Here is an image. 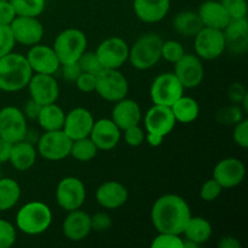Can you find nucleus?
Returning a JSON list of instances; mask_svg holds the SVG:
<instances>
[{
  "mask_svg": "<svg viewBox=\"0 0 248 248\" xmlns=\"http://www.w3.org/2000/svg\"><path fill=\"white\" fill-rule=\"evenodd\" d=\"M190 217L188 202L176 194L160 196L152 208V223L157 232L182 235Z\"/></svg>",
  "mask_w": 248,
  "mask_h": 248,
  "instance_id": "1",
  "label": "nucleus"
},
{
  "mask_svg": "<svg viewBox=\"0 0 248 248\" xmlns=\"http://www.w3.org/2000/svg\"><path fill=\"white\" fill-rule=\"evenodd\" d=\"M33 75L26 56L9 52L0 57V90L17 92L27 87Z\"/></svg>",
  "mask_w": 248,
  "mask_h": 248,
  "instance_id": "2",
  "label": "nucleus"
},
{
  "mask_svg": "<svg viewBox=\"0 0 248 248\" xmlns=\"http://www.w3.org/2000/svg\"><path fill=\"white\" fill-rule=\"evenodd\" d=\"M52 212L46 203L31 201L18 210L16 215L17 229L27 235H40L50 228Z\"/></svg>",
  "mask_w": 248,
  "mask_h": 248,
  "instance_id": "3",
  "label": "nucleus"
},
{
  "mask_svg": "<svg viewBox=\"0 0 248 248\" xmlns=\"http://www.w3.org/2000/svg\"><path fill=\"white\" fill-rule=\"evenodd\" d=\"M162 39L155 33L144 34L136 40L128 52V61L138 70H147L161 60Z\"/></svg>",
  "mask_w": 248,
  "mask_h": 248,
  "instance_id": "4",
  "label": "nucleus"
},
{
  "mask_svg": "<svg viewBox=\"0 0 248 248\" xmlns=\"http://www.w3.org/2000/svg\"><path fill=\"white\" fill-rule=\"evenodd\" d=\"M52 47L61 65L74 63L78 62L80 56L86 51L87 38L80 29L68 28L58 34Z\"/></svg>",
  "mask_w": 248,
  "mask_h": 248,
  "instance_id": "5",
  "label": "nucleus"
},
{
  "mask_svg": "<svg viewBox=\"0 0 248 248\" xmlns=\"http://www.w3.org/2000/svg\"><path fill=\"white\" fill-rule=\"evenodd\" d=\"M94 91L108 102L120 101L128 93V81L125 75L118 69H103L96 74Z\"/></svg>",
  "mask_w": 248,
  "mask_h": 248,
  "instance_id": "6",
  "label": "nucleus"
},
{
  "mask_svg": "<svg viewBox=\"0 0 248 248\" xmlns=\"http://www.w3.org/2000/svg\"><path fill=\"white\" fill-rule=\"evenodd\" d=\"M72 143L63 130L45 131L39 138L36 152L48 161H60L69 156Z\"/></svg>",
  "mask_w": 248,
  "mask_h": 248,
  "instance_id": "7",
  "label": "nucleus"
},
{
  "mask_svg": "<svg viewBox=\"0 0 248 248\" xmlns=\"http://www.w3.org/2000/svg\"><path fill=\"white\" fill-rule=\"evenodd\" d=\"M184 94V87L173 73H162L150 86V98L157 106L171 107Z\"/></svg>",
  "mask_w": 248,
  "mask_h": 248,
  "instance_id": "8",
  "label": "nucleus"
},
{
  "mask_svg": "<svg viewBox=\"0 0 248 248\" xmlns=\"http://www.w3.org/2000/svg\"><path fill=\"white\" fill-rule=\"evenodd\" d=\"M194 47H195L196 56L201 60H217L227 48L224 33L220 29L203 27L194 36Z\"/></svg>",
  "mask_w": 248,
  "mask_h": 248,
  "instance_id": "9",
  "label": "nucleus"
},
{
  "mask_svg": "<svg viewBox=\"0 0 248 248\" xmlns=\"http://www.w3.org/2000/svg\"><path fill=\"white\" fill-rule=\"evenodd\" d=\"M28 135L27 119L21 109L5 107L0 110V138L15 143L26 140Z\"/></svg>",
  "mask_w": 248,
  "mask_h": 248,
  "instance_id": "10",
  "label": "nucleus"
},
{
  "mask_svg": "<svg viewBox=\"0 0 248 248\" xmlns=\"http://www.w3.org/2000/svg\"><path fill=\"white\" fill-rule=\"evenodd\" d=\"M86 200V188L81 179L77 177H65L58 183L56 189V201L62 210H79Z\"/></svg>",
  "mask_w": 248,
  "mask_h": 248,
  "instance_id": "11",
  "label": "nucleus"
},
{
  "mask_svg": "<svg viewBox=\"0 0 248 248\" xmlns=\"http://www.w3.org/2000/svg\"><path fill=\"white\" fill-rule=\"evenodd\" d=\"M94 52L101 62L102 68L119 69L128 60L130 47L123 38L111 36L102 41Z\"/></svg>",
  "mask_w": 248,
  "mask_h": 248,
  "instance_id": "12",
  "label": "nucleus"
},
{
  "mask_svg": "<svg viewBox=\"0 0 248 248\" xmlns=\"http://www.w3.org/2000/svg\"><path fill=\"white\" fill-rule=\"evenodd\" d=\"M173 74L181 81L184 89H195L200 86L205 77L201 58L193 53H184L183 57L174 63Z\"/></svg>",
  "mask_w": 248,
  "mask_h": 248,
  "instance_id": "13",
  "label": "nucleus"
},
{
  "mask_svg": "<svg viewBox=\"0 0 248 248\" xmlns=\"http://www.w3.org/2000/svg\"><path fill=\"white\" fill-rule=\"evenodd\" d=\"M10 29L16 43L24 46L40 44L44 36V26L38 17L16 16L10 24Z\"/></svg>",
  "mask_w": 248,
  "mask_h": 248,
  "instance_id": "14",
  "label": "nucleus"
},
{
  "mask_svg": "<svg viewBox=\"0 0 248 248\" xmlns=\"http://www.w3.org/2000/svg\"><path fill=\"white\" fill-rule=\"evenodd\" d=\"M245 176L246 167L244 162L236 157H227L216 165L212 178L217 181L223 189H232L240 186Z\"/></svg>",
  "mask_w": 248,
  "mask_h": 248,
  "instance_id": "15",
  "label": "nucleus"
},
{
  "mask_svg": "<svg viewBox=\"0 0 248 248\" xmlns=\"http://www.w3.org/2000/svg\"><path fill=\"white\" fill-rule=\"evenodd\" d=\"M27 87L31 93V98L41 106L56 103L60 96V87L53 75L51 74L33 73Z\"/></svg>",
  "mask_w": 248,
  "mask_h": 248,
  "instance_id": "16",
  "label": "nucleus"
},
{
  "mask_svg": "<svg viewBox=\"0 0 248 248\" xmlns=\"http://www.w3.org/2000/svg\"><path fill=\"white\" fill-rule=\"evenodd\" d=\"M26 58L33 73H38V74L53 75L61 67V62L55 50L47 45L36 44V45L31 46Z\"/></svg>",
  "mask_w": 248,
  "mask_h": 248,
  "instance_id": "17",
  "label": "nucleus"
},
{
  "mask_svg": "<svg viewBox=\"0 0 248 248\" xmlns=\"http://www.w3.org/2000/svg\"><path fill=\"white\" fill-rule=\"evenodd\" d=\"M176 124L171 107L154 104L145 113L144 127L148 133H154L165 138L173 131Z\"/></svg>",
  "mask_w": 248,
  "mask_h": 248,
  "instance_id": "18",
  "label": "nucleus"
},
{
  "mask_svg": "<svg viewBox=\"0 0 248 248\" xmlns=\"http://www.w3.org/2000/svg\"><path fill=\"white\" fill-rule=\"evenodd\" d=\"M94 119L90 110L82 107L72 109L65 114L62 130L72 140L89 137L93 126Z\"/></svg>",
  "mask_w": 248,
  "mask_h": 248,
  "instance_id": "19",
  "label": "nucleus"
},
{
  "mask_svg": "<svg viewBox=\"0 0 248 248\" xmlns=\"http://www.w3.org/2000/svg\"><path fill=\"white\" fill-rule=\"evenodd\" d=\"M89 137L96 144L98 150L108 152L119 144L121 138V130L111 119H99L93 123Z\"/></svg>",
  "mask_w": 248,
  "mask_h": 248,
  "instance_id": "20",
  "label": "nucleus"
},
{
  "mask_svg": "<svg viewBox=\"0 0 248 248\" xmlns=\"http://www.w3.org/2000/svg\"><path fill=\"white\" fill-rule=\"evenodd\" d=\"M225 46L235 55H244L248 50V21L245 18L230 19L223 29Z\"/></svg>",
  "mask_w": 248,
  "mask_h": 248,
  "instance_id": "21",
  "label": "nucleus"
},
{
  "mask_svg": "<svg viewBox=\"0 0 248 248\" xmlns=\"http://www.w3.org/2000/svg\"><path fill=\"white\" fill-rule=\"evenodd\" d=\"M62 229L64 236L70 241H82L92 232L91 216L85 211H81L80 208L70 211L63 220Z\"/></svg>",
  "mask_w": 248,
  "mask_h": 248,
  "instance_id": "22",
  "label": "nucleus"
},
{
  "mask_svg": "<svg viewBox=\"0 0 248 248\" xmlns=\"http://www.w3.org/2000/svg\"><path fill=\"white\" fill-rule=\"evenodd\" d=\"M128 191L125 186L116 181L102 183L96 190V200L99 206L107 210H116L126 203Z\"/></svg>",
  "mask_w": 248,
  "mask_h": 248,
  "instance_id": "23",
  "label": "nucleus"
},
{
  "mask_svg": "<svg viewBox=\"0 0 248 248\" xmlns=\"http://www.w3.org/2000/svg\"><path fill=\"white\" fill-rule=\"evenodd\" d=\"M111 120L116 124L121 131L126 130L132 126L140 125L142 120V111L140 104L130 98H123L115 102L113 111H111Z\"/></svg>",
  "mask_w": 248,
  "mask_h": 248,
  "instance_id": "24",
  "label": "nucleus"
},
{
  "mask_svg": "<svg viewBox=\"0 0 248 248\" xmlns=\"http://www.w3.org/2000/svg\"><path fill=\"white\" fill-rule=\"evenodd\" d=\"M171 0H133V10L138 18L145 23L162 21L169 14Z\"/></svg>",
  "mask_w": 248,
  "mask_h": 248,
  "instance_id": "25",
  "label": "nucleus"
},
{
  "mask_svg": "<svg viewBox=\"0 0 248 248\" xmlns=\"http://www.w3.org/2000/svg\"><path fill=\"white\" fill-rule=\"evenodd\" d=\"M198 15L203 27L220 29V31H223L230 21L229 15L222 2L216 1V0H207L202 2L200 5Z\"/></svg>",
  "mask_w": 248,
  "mask_h": 248,
  "instance_id": "26",
  "label": "nucleus"
},
{
  "mask_svg": "<svg viewBox=\"0 0 248 248\" xmlns=\"http://www.w3.org/2000/svg\"><path fill=\"white\" fill-rule=\"evenodd\" d=\"M38 156L36 148L33 143L28 142L27 140L17 142L12 144L11 154H10L9 161L11 162L12 167L17 171H28L34 166Z\"/></svg>",
  "mask_w": 248,
  "mask_h": 248,
  "instance_id": "27",
  "label": "nucleus"
},
{
  "mask_svg": "<svg viewBox=\"0 0 248 248\" xmlns=\"http://www.w3.org/2000/svg\"><path fill=\"white\" fill-rule=\"evenodd\" d=\"M183 235L186 236V240L195 242L196 245L200 246V245L207 242L212 236V225L205 218L191 216L184 228Z\"/></svg>",
  "mask_w": 248,
  "mask_h": 248,
  "instance_id": "28",
  "label": "nucleus"
},
{
  "mask_svg": "<svg viewBox=\"0 0 248 248\" xmlns=\"http://www.w3.org/2000/svg\"><path fill=\"white\" fill-rule=\"evenodd\" d=\"M64 119L65 113L63 109L56 103H51L41 107L36 120L44 131H56L62 130Z\"/></svg>",
  "mask_w": 248,
  "mask_h": 248,
  "instance_id": "29",
  "label": "nucleus"
},
{
  "mask_svg": "<svg viewBox=\"0 0 248 248\" xmlns=\"http://www.w3.org/2000/svg\"><path fill=\"white\" fill-rule=\"evenodd\" d=\"M173 28L179 35L186 36V38L193 36L194 38L203 28V24L198 12L182 11L174 17Z\"/></svg>",
  "mask_w": 248,
  "mask_h": 248,
  "instance_id": "30",
  "label": "nucleus"
},
{
  "mask_svg": "<svg viewBox=\"0 0 248 248\" xmlns=\"http://www.w3.org/2000/svg\"><path fill=\"white\" fill-rule=\"evenodd\" d=\"M171 109L176 121L181 124L194 123L200 114V107H199L198 102L191 97H186L184 94L172 104Z\"/></svg>",
  "mask_w": 248,
  "mask_h": 248,
  "instance_id": "31",
  "label": "nucleus"
},
{
  "mask_svg": "<svg viewBox=\"0 0 248 248\" xmlns=\"http://www.w3.org/2000/svg\"><path fill=\"white\" fill-rule=\"evenodd\" d=\"M19 198V184L12 178H0V212H5L15 207Z\"/></svg>",
  "mask_w": 248,
  "mask_h": 248,
  "instance_id": "32",
  "label": "nucleus"
},
{
  "mask_svg": "<svg viewBox=\"0 0 248 248\" xmlns=\"http://www.w3.org/2000/svg\"><path fill=\"white\" fill-rule=\"evenodd\" d=\"M97 153H98V148L92 142L91 138L85 137L73 140L69 155L78 161L87 162L93 159Z\"/></svg>",
  "mask_w": 248,
  "mask_h": 248,
  "instance_id": "33",
  "label": "nucleus"
},
{
  "mask_svg": "<svg viewBox=\"0 0 248 248\" xmlns=\"http://www.w3.org/2000/svg\"><path fill=\"white\" fill-rule=\"evenodd\" d=\"M17 16L38 17L45 10V0H9Z\"/></svg>",
  "mask_w": 248,
  "mask_h": 248,
  "instance_id": "34",
  "label": "nucleus"
},
{
  "mask_svg": "<svg viewBox=\"0 0 248 248\" xmlns=\"http://www.w3.org/2000/svg\"><path fill=\"white\" fill-rule=\"evenodd\" d=\"M244 113L242 108L236 104H232V106H228L222 108L220 110H218L217 113V120L219 124L223 125H236L239 121H241L244 119Z\"/></svg>",
  "mask_w": 248,
  "mask_h": 248,
  "instance_id": "35",
  "label": "nucleus"
},
{
  "mask_svg": "<svg viewBox=\"0 0 248 248\" xmlns=\"http://www.w3.org/2000/svg\"><path fill=\"white\" fill-rule=\"evenodd\" d=\"M186 53L184 47L182 44L177 40H167L162 41L161 45V58L170 63H176L177 61L181 60Z\"/></svg>",
  "mask_w": 248,
  "mask_h": 248,
  "instance_id": "36",
  "label": "nucleus"
},
{
  "mask_svg": "<svg viewBox=\"0 0 248 248\" xmlns=\"http://www.w3.org/2000/svg\"><path fill=\"white\" fill-rule=\"evenodd\" d=\"M153 248H183V239L181 235L159 232L152 242Z\"/></svg>",
  "mask_w": 248,
  "mask_h": 248,
  "instance_id": "37",
  "label": "nucleus"
},
{
  "mask_svg": "<svg viewBox=\"0 0 248 248\" xmlns=\"http://www.w3.org/2000/svg\"><path fill=\"white\" fill-rule=\"evenodd\" d=\"M78 64L80 65L82 72L91 73V74L94 75L103 69L98 57H97L96 52H89V51H85V52L80 56V58L78 60Z\"/></svg>",
  "mask_w": 248,
  "mask_h": 248,
  "instance_id": "38",
  "label": "nucleus"
},
{
  "mask_svg": "<svg viewBox=\"0 0 248 248\" xmlns=\"http://www.w3.org/2000/svg\"><path fill=\"white\" fill-rule=\"evenodd\" d=\"M224 9L227 10L230 19L245 18L247 17L246 0H220Z\"/></svg>",
  "mask_w": 248,
  "mask_h": 248,
  "instance_id": "39",
  "label": "nucleus"
},
{
  "mask_svg": "<svg viewBox=\"0 0 248 248\" xmlns=\"http://www.w3.org/2000/svg\"><path fill=\"white\" fill-rule=\"evenodd\" d=\"M17 239L16 229L10 222L0 219V248H10L15 245Z\"/></svg>",
  "mask_w": 248,
  "mask_h": 248,
  "instance_id": "40",
  "label": "nucleus"
},
{
  "mask_svg": "<svg viewBox=\"0 0 248 248\" xmlns=\"http://www.w3.org/2000/svg\"><path fill=\"white\" fill-rule=\"evenodd\" d=\"M222 190L223 188L219 186V183L217 181H215L213 178H211L208 181H206L202 184V186H201L200 196L206 202H212V201H215L222 194Z\"/></svg>",
  "mask_w": 248,
  "mask_h": 248,
  "instance_id": "41",
  "label": "nucleus"
},
{
  "mask_svg": "<svg viewBox=\"0 0 248 248\" xmlns=\"http://www.w3.org/2000/svg\"><path fill=\"white\" fill-rule=\"evenodd\" d=\"M15 44H16V41H15L14 35H12L10 26L0 24V57L11 52Z\"/></svg>",
  "mask_w": 248,
  "mask_h": 248,
  "instance_id": "42",
  "label": "nucleus"
},
{
  "mask_svg": "<svg viewBox=\"0 0 248 248\" xmlns=\"http://www.w3.org/2000/svg\"><path fill=\"white\" fill-rule=\"evenodd\" d=\"M124 140L130 147H140L145 140V132L140 127V125L132 126L124 130Z\"/></svg>",
  "mask_w": 248,
  "mask_h": 248,
  "instance_id": "43",
  "label": "nucleus"
},
{
  "mask_svg": "<svg viewBox=\"0 0 248 248\" xmlns=\"http://www.w3.org/2000/svg\"><path fill=\"white\" fill-rule=\"evenodd\" d=\"M232 138L234 142L236 143L239 147L246 149L248 147V120L247 119H242L241 121L235 125L234 132H232Z\"/></svg>",
  "mask_w": 248,
  "mask_h": 248,
  "instance_id": "44",
  "label": "nucleus"
},
{
  "mask_svg": "<svg viewBox=\"0 0 248 248\" xmlns=\"http://www.w3.org/2000/svg\"><path fill=\"white\" fill-rule=\"evenodd\" d=\"M111 218L108 213L106 212H97L93 216H91V230L97 232H103L110 229Z\"/></svg>",
  "mask_w": 248,
  "mask_h": 248,
  "instance_id": "45",
  "label": "nucleus"
},
{
  "mask_svg": "<svg viewBox=\"0 0 248 248\" xmlns=\"http://www.w3.org/2000/svg\"><path fill=\"white\" fill-rule=\"evenodd\" d=\"M75 85L84 93H91L96 90V75L82 72L75 80Z\"/></svg>",
  "mask_w": 248,
  "mask_h": 248,
  "instance_id": "46",
  "label": "nucleus"
},
{
  "mask_svg": "<svg viewBox=\"0 0 248 248\" xmlns=\"http://www.w3.org/2000/svg\"><path fill=\"white\" fill-rule=\"evenodd\" d=\"M16 16V12H15L14 7H12L11 2L9 0L0 2V24L10 26Z\"/></svg>",
  "mask_w": 248,
  "mask_h": 248,
  "instance_id": "47",
  "label": "nucleus"
},
{
  "mask_svg": "<svg viewBox=\"0 0 248 248\" xmlns=\"http://www.w3.org/2000/svg\"><path fill=\"white\" fill-rule=\"evenodd\" d=\"M62 74L67 81L75 82V80L79 78V75L81 74L82 70L80 68V65L78 64V62L74 63H68V64H62Z\"/></svg>",
  "mask_w": 248,
  "mask_h": 248,
  "instance_id": "48",
  "label": "nucleus"
},
{
  "mask_svg": "<svg viewBox=\"0 0 248 248\" xmlns=\"http://www.w3.org/2000/svg\"><path fill=\"white\" fill-rule=\"evenodd\" d=\"M247 94L246 89L242 84H239V82H235L228 90V97H229L230 101L234 104L241 103L242 99L245 98V96Z\"/></svg>",
  "mask_w": 248,
  "mask_h": 248,
  "instance_id": "49",
  "label": "nucleus"
},
{
  "mask_svg": "<svg viewBox=\"0 0 248 248\" xmlns=\"http://www.w3.org/2000/svg\"><path fill=\"white\" fill-rule=\"evenodd\" d=\"M41 104H39L38 102H35L34 99H28L27 103L24 104L23 110L22 113L24 114L26 119H31V120H36L39 116V113L41 110Z\"/></svg>",
  "mask_w": 248,
  "mask_h": 248,
  "instance_id": "50",
  "label": "nucleus"
},
{
  "mask_svg": "<svg viewBox=\"0 0 248 248\" xmlns=\"http://www.w3.org/2000/svg\"><path fill=\"white\" fill-rule=\"evenodd\" d=\"M11 149H12V143L0 138V164H4V162L9 161L10 154H11Z\"/></svg>",
  "mask_w": 248,
  "mask_h": 248,
  "instance_id": "51",
  "label": "nucleus"
},
{
  "mask_svg": "<svg viewBox=\"0 0 248 248\" xmlns=\"http://www.w3.org/2000/svg\"><path fill=\"white\" fill-rule=\"evenodd\" d=\"M218 247L220 248H241V244L237 239L232 236H225L218 242Z\"/></svg>",
  "mask_w": 248,
  "mask_h": 248,
  "instance_id": "52",
  "label": "nucleus"
},
{
  "mask_svg": "<svg viewBox=\"0 0 248 248\" xmlns=\"http://www.w3.org/2000/svg\"><path fill=\"white\" fill-rule=\"evenodd\" d=\"M145 140L148 142V144L152 145V147H160L164 142V137L159 135H154V133H145Z\"/></svg>",
  "mask_w": 248,
  "mask_h": 248,
  "instance_id": "53",
  "label": "nucleus"
},
{
  "mask_svg": "<svg viewBox=\"0 0 248 248\" xmlns=\"http://www.w3.org/2000/svg\"><path fill=\"white\" fill-rule=\"evenodd\" d=\"M2 1H7V0H0V2H2Z\"/></svg>",
  "mask_w": 248,
  "mask_h": 248,
  "instance_id": "54",
  "label": "nucleus"
},
{
  "mask_svg": "<svg viewBox=\"0 0 248 248\" xmlns=\"http://www.w3.org/2000/svg\"><path fill=\"white\" fill-rule=\"evenodd\" d=\"M0 178H1V176H0Z\"/></svg>",
  "mask_w": 248,
  "mask_h": 248,
  "instance_id": "55",
  "label": "nucleus"
}]
</instances>
